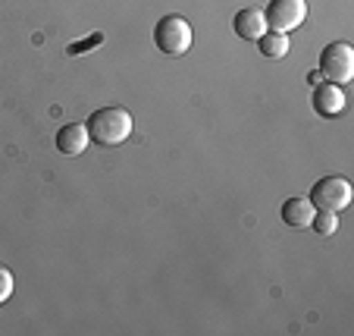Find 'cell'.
I'll list each match as a JSON object with an SVG mask.
<instances>
[{"label":"cell","instance_id":"3957f363","mask_svg":"<svg viewBox=\"0 0 354 336\" xmlns=\"http://www.w3.org/2000/svg\"><path fill=\"white\" fill-rule=\"evenodd\" d=\"M308 198L317 211H333V214H339V211H345L348 204H351V182H348L345 176H323V179L314 182Z\"/></svg>","mask_w":354,"mask_h":336},{"label":"cell","instance_id":"52a82bcc","mask_svg":"<svg viewBox=\"0 0 354 336\" xmlns=\"http://www.w3.org/2000/svg\"><path fill=\"white\" fill-rule=\"evenodd\" d=\"M232 28H235V35H239L241 41H257L263 32H267L263 10H257V7L239 10V13H235V19H232Z\"/></svg>","mask_w":354,"mask_h":336},{"label":"cell","instance_id":"7c38bea8","mask_svg":"<svg viewBox=\"0 0 354 336\" xmlns=\"http://www.w3.org/2000/svg\"><path fill=\"white\" fill-rule=\"evenodd\" d=\"M10 296H13V274H10V267L0 264V305L7 302Z\"/></svg>","mask_w":354,"mask_h":336},{"label":"cell","instance_id":"9c48e42d","mask_svg":"<svg viewBox=\"0 0 354 336\" xmlns=\"http://www.w3.org/2000/svg\"><path fill=\"white\" fill-rule=\"evenodd\" d=\"M314 204H310V198H288V202H282L279 208V217L286 227H295V229H304L310 227V220H314Z\"/></svg>","mask_w":354,"mask_h":336},{"label":"cell","instance_id":"8fae6325","mask_svg":"<svg viewBox=\"0 0 354 336\" xmlns=\"http://www.w3.org/2000/svg\"><path fill=\"white\" fill-rule=\"evenodd\" d=\"M310 227H314L320 236H333L335 229H339V220H335L333 211H314V220H310Z\"/></svg>","mask_w":354,"mask_h":336},{"label":"cell","instance_id":"ba28073f","mask_svg":"<svg viewBox=\"0 0 354 336\" xmlns=\"http://www.w3.org/2000/svg\"><path fill=\"white\" fill-rule=\"evenodd\" d=\"M314 110L320 116H339L345 110V94H342V85H333V82H320L314 88Z\"/></svg>","mask_w":354,"mask_h":336},{"label":"cell","instance_id":"30bf717a","mask_svg":"<svg viewBox=\"0 0 354 336\" xmlns=\"http://www.w3.org/2000/svg\"><path fill=\"white\" fill-rule=\"evenodd\" d=\"M257 47H261V54L270 57V60H279V57L288 54V38L282 32H263L261 38H257Z\"/></svg>","mask_w":354,"mask_h":336},{"label":"cell","instance_id":"6da1fadb","mask_svg":"<svg viewBox=\"0 0 354 336\" xmlns=\"http://www.w3.org/2000/svg\"><path fill=\"white\" fill-rule=\"evenodd\" d=\"M88 139L100 148H116L132 135V114L122 107H100L88 116Z\"/></svg>","mask_w":354,"mask_h":336},{"label":"cell","instance_id":"277c9868","mask_svg":"<svg viewBox=\"0 0 354 336\" xmlns=\"http://www.w3.org/2000/svg\"><path fill=\"white\" fill-rule=\"evenodd\" d=\"M320 76H326V82L333 85H345L354 79V47L345 41L323 47L320 54Z\"/></svg>","mask_w":354,"mask_h":336},{"label":"cell","instance_id":"8992f818","mask_svg":"<svg viewBox=\"0 0 354 336\" xmlns=\"http://www.w3.org/2000/svg\"><path fill=\"white\" fill-rule=\"evenodd\" d=\"M54 141H57V151H60V154L75 157V154H82V151L88 148V141H91V139H88V126H85V123H66V126L57 129Z\"/></svg>","mask_w":354,"mask_h":336},{"label":"cell","instance_id":"7a4b0ae2","mask_svg":"<svg viewBox=\"0 0 354 336\" xmlns=\"http://www.w3.org/2000/svg\"><path fill=\"white\" fill-rule=\"evenodd\" d=\"M192 26L182 16H163L154 26V44L157 51H163L167 57H182L192 47Z\"/></svg>","mask_w":354,"mask_h":336},{"label":"cell","instance_id":"5b68a950","mask_svg":"<svg viewBox=\"0 0 354 336\" xmlns=\"http://www.w3.org/2000/svg\"><path fill=\"white\" fill-rule=\"evenodd\" d=\"M270 32H282L288 35L292 28L304 26L308 19V0H270V7L263 10Z\"/></svg>","mask_w":354,"mask_h":336}]
</instances>
